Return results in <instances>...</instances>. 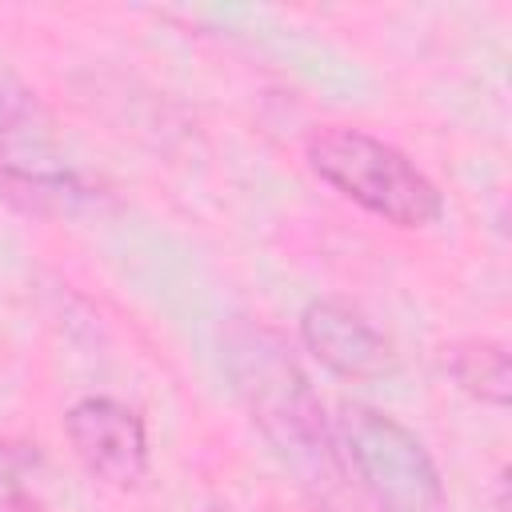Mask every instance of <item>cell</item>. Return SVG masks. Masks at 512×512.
<instances>
[{
  "label": "cell",
  "instance_id": "obj_1",
  "mask_svg": "<svg viewBox=\"0 0 512 512\" xmlns=\"http://www.w3.org/2000/svg\"><path fill=\"white\" fill-rule=\"evenodd\" d=\"M224 368L280 460L304 484H332L340 476L336 432L284 340L256 320H232L224 328Z\"/></svg>",
  "mask_w": 512,
  "mask_h": 512
},
{
  "label": "cell",
  "instance_id": "obj_7",
  "mask_svg": "<svg viewBox=\"0 0 512 512\" xmlns=\"http://www.w3.org/2000/svg\"><path fill=\"white\" fill-rule=\"evenodd\" d=\"M444 368L480 404L504 408L512 396V364L504 344L496 340H456L452 348H444Z\"/></svg>",
  "mask_w": 512,
  "mask_h": 512
},
{
  "label": "cell",
  "instance_id": "obj_5",
  "mask_svg": "<svg viewBox=\"0 0 512 512\" xmlns=\"http://www.w3.org/2000/svg\"><path fill=\"white\" fill-rule=\"evenodd\" d=\"M64 432H68L72 452L96 480L112 488H132L144 480L148 432H144V420L128 404L112 396H84L68 408Z\"/></svg>",
  "mask_w": 512,
  "mask_h": 512
},
{
  "label": "cell",
  "instance_id": "obj_3",
  "mask_svg": "<svg viewBox=\"0 0 512 512\" xmlns=\"http://www.w3.org/2000/svg\"><path fill=\"white\" fill-rule=\"evenodd\" d=\"M336 436L356 480L384 512H448L444 480L432 452L396 416L348 400L340 404Z\"/></svg>",
  "mask_w": 512,
  "mask_h": 512
},
{
  "label": "cell",
  "instance_id": "obj_2",
  "mask_svg": "<svg viewBox=\"0 0 512 512\" xmlns=\"http://www.w3.org/2000/svg\"><path fill=\"white\" fill-rule=\"evenodd\" d=\"M304 156L328 188L396 228H432L444 216L440 188L396 144L364 128L332 124L308 140Z\"/></svg>",
  "mask_w": 512,
  "mask_h": 512
},
{
  "label": "cell",
  "instance_id": "obj_6",
  "mask_svg": "<svg viewBox=\"0 0 512 512\" xmlns=\"http://www.w3.org/2000/svg\"><path fill=\"white\" fill-rule=\"evenodd\" d=\"M304 348L344 380H376L392 372V344L348 300H312L300 312Z\"/></svg>",
  "mask_w": 512,
  "mask_h": 512
},
{
  "label": "cell",
  "instance_id": "obj_4",
  "mask_svg": "<svg viewBox=\"0 0 512 512\" xmlns=\"http://www.w3.org/2000/svg\"><path fill=\"white\" fill-rule=\"evenodd\" d=\"M0 196L28 212H64L84 200L80 176L60 156L52 112L12 72H0Z\"/></svg>",
  "mask_w": 512,
  "mask_h": 512
},
{
  "label": "cell",
  "instance_id": "obj_8",
  "mask_svg": "<svg viewBox=\"0 0 512 512\" xmlns=\"http://www.w3.org/2000/svg\"><path fill=\"white\" fill-rule=\"evenodd\" d=\"M32 448L16 440H0V512H16L28 504V472L36 464Z\"/></svg>",
  "mask_w": 512,
  "mask_h": 512
}]
</instances>
